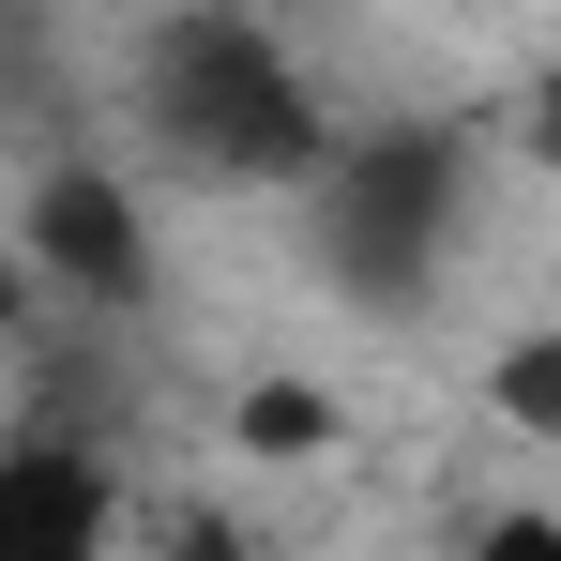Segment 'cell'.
<instances>
[{
  "label": "cell",
  "instance_id": "30bf717a",
  "mask_svg": "<svg viewBox=\"0 0 561 561\" xmlns=\"http://www.w3.org/2000/svg\"><path fill=\"white\" fill-rule=\"evenodd\" d=\"M531 168H547V183H561V61H547V77H531Z\"/></svg>",
  "mask_w": 561,
  "mask_h": 561
},
{
  "label": "cell",
  "instance_id": "6da1fadb",
  "mask_svg": "<svg viewBox=\"0 0 561 561\" xmlns=\"http://www.w3.org/2000/svg\"><path fill=\"white\" fill-rule=\"evenodd\" d=\"M137 122H152V152L197 168V183H319V152H334V106L319 77L288 61V31L259 0H168L152 31H137Z\"/></svg>",
  "mask_w": 561,
  "mask_h": 561
},
{
  "label": "cell",
  "instance_id": "52a82bcc",
  "mask_svg": "<svg viewBox=\"0 0 561 561\" xmlns=\"http://www.w3.org/2000/svg\"><path fill=\"white\" fill-rule=\"evenodd\" d=\"M470 561H561V516L547 501H501V516L470 531Z\"/></svg>",
  "mask_w": 561,
  "mask_h": 561
},
{
  "label": "cell",
  "instance_id": "ba28073f",
  "mask_svg": "<svg viewBox=\"0 0 561 561\" xmlns=\"http://www.w3.org/2000/svg\"><path fill=\"white\" fill-rule=\"evenodd\" d=\"M152 561H259V531H228V516H183V531H168Z\"/></svg>",
  "mask_w": 561,
  "mask_h": 561
},
{
  "label": "cell",
  "instance_id": "9c48e42d",
  "mask_svg": "<svg viewBox=\"0 0 561 561\" xmlns=\"http://www.w3.org/2000/svg\"><path fill=\"white\" fill-rule=\"evenodd\" d=\"M31 288H46V274H31V243H15V228H0V350H15V334H31Z\"/></svg>",
  "mask_w": 561,
  "mask_h": 561
},
{
  "label": "cell",
  "instance_id": "7a4b0ae2",
  "mask_svg": "<svg viewBox=\"0 0 561 561\" xmlns=\"http://www.w3.org/2000/svg\"><path fill=\"white\" fill-rule=\"evenodd\" d=\"M456 213H470V137L456 122H350L319 152V183H304V243H319V274L350 304L410 319L440 288V259H456Z\"/></svg>",
  "mask_w": 561,
  "mask_h": 561
},
{
  "label": "cell",
  "instance_id": "8992f818",
  "mask_svg": "<svg viewBox=\"0 0 561 561\" xmlns=\"http://www.w3.org/2000/svg\"><path fill=\"white\" fill-rule=\"evenodd\" d=\"M485 410H501L516 440H561V319H531V334L485 350Z\"/></svg>",
  "mask_w": 561,
  "mask_h": 561
},
{
  "label": "cell",
  "instance_id": "3957f363",
  "mask_svg": "<svg viewBox=\"0 0 561 561\" xmlns=\"http://www.w3.org/2000/svg\"><path fill=\"white\" fill-rule=\"evenodd\" d=\"M15 243H31V274L61 288L77 319H106V334H122V319H152V288H168V274H152V213H137V183L92 168V152H61V168L31 183Z\"/></svg>",
  "mask_w": 561,
  "mask_h": 561
},
{
  "label": "cell",
  "instance_id": "277c9868",
  "mask_svg": "<svg viewBox=\"0 0 561 561\" xmlns=\"http://www.w3.org/2000/svg\"><path fill=\"white\" fill-rule=\"evenodd\" d=\"M106 516H122L106 440H77V425L0 440V561H106Z\"/></svg>",
  "mask_w": 561,
  "mask_h": 561
},
{
  "label": "cell",
  "instance_id": "5b68a950",
  "mask_svg": "<svg viewBox=\"0 0 561 561\" xmlns=\"http://www.w3.org/2000/svg\"><path fill=\"white\" fill-rule=\"evenodd\" d=\"M334 440H350V410L319 379H243L228 394V456H259V470H304V456H334Z\"/></svg>",
  "mask_w": 561,
  "mask_h": 561
}]
</instances>
